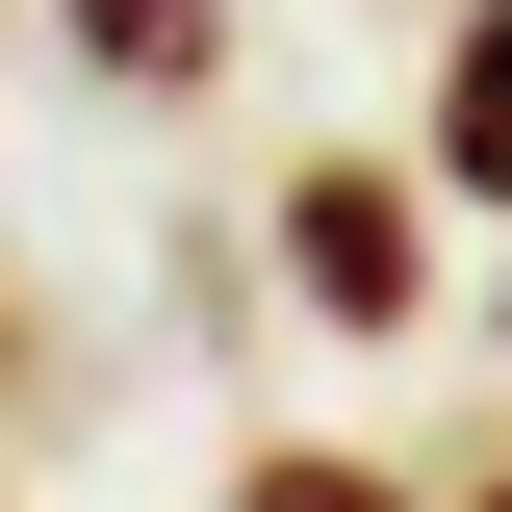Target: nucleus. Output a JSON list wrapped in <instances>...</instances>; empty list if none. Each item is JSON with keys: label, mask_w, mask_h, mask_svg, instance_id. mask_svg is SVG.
I'll return each mask as SVG.
<instances>
[{"label": "nucleus", "mask_w": 512, "mask_h": 512, "mask_svg": "<svg viewBox=\"0 0 512 512\" xmlns=\"http://www.w3.org/2000/svg\"><path fill=\"white\" fill-rule=\"evenodd\" d=\"M282 282H308L333 333H410V205H384L359 154H308V180H282Z\"/></svg>", "instance_id": "f257e3e1"}, {"label": "nucleus", "mask_w": 512, "mask_h": 512, "mask_svg": "<svg viewBox=\"0 0 512 512\" xmlns=\"http://www.w3.org/2000/svg\"><path fill=\"white\" fill-rule=\"evenodd\" d=\"M77 52H103V77H128V103H180V77H205V52H231V0H77Z\"/></svg>", "instance_id": "7ed1b4c3"}, {"label": "nucleus", "mask_w": 512, "mask_h": 512, "mask_svg": "<svg viewBox=\"0 0 512 512\" xmlns=\"http://www.w3.org/2000/svg\"><path fill=\"white\" fill-rule=\"evenodd\" d=\"M231 512H410V487H384V461H256Z\"/></svg>", "instance_id": "20e7f679"}, {"label": "nucleus", "mask_w": 512, "mask_h": 512, "mask_svg": "<svg viewBox=\"0 0 512 512\" xmlns=\"http://www.w3.org/2000/svg\"><path fill=\"white\" fill-rule=\"evenodd\" d=\"M436 180L512 205V0H461V52H436Z\"/></svg>", "instance_id": "f03ea898"}, {"label": "nucleus", "mask_w": 512, "mask_h": 512, "mask_svg": "<svg viewBox=\"0 0 512 512\" xmlns=\"http://www.w3.org/2000/svg\"><path fill=\"white\" fill-rule=\"evenodd\" d=\"M487 512H512V487H487Z\"/></svg>", "instance_id": "423d86ee"}, {"label": "nucleus", "mask_w": 512, "mask_h": 512, "mask_svg": "<svg viewBox=\"0 0 512 512\" xmlns=\"http://www.w3.org/2000/svg\"><path fill=\"white\" fill-rule=\"evenodd\" d=\"M0 359H26V282H0Z\"/></svg>", "instance_id": "39448f33"}]
</instances>
